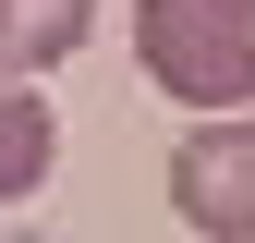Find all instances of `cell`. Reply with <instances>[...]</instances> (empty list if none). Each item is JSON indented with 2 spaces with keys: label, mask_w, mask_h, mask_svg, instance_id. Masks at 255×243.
I'll use <instances>...</instances> for the list:
<instances>
[{
  "label": "cell",
  "mask_w": 255,
  "mask_h": 243,
  "mask_svg": "<svg viewBox=\"0 0 255 243\" xmlns=\"http://www.w3.org/2000/svg\"><path fill=\"white\" fill-rule=\"evenodd\" d=\"M134 61L182 110H243L255 98V0H134Z\"/></svg>",
  "instance_id": "1"
},
{
  "label": "cell",
  "mask_w": 255,
  "mask_h": 243,
  "mask_svg": "<svg viewBox=\"0 0 255 243\" xmlns=\"http://www.w3.org/2000/svg\"><path fill=\"white\" fill-rule=\"evenodd\" d=\"M170 207L207 243H255V110H207V134H182Z\"/></svg>",
  "instance_id": "2"
},
{
  "label": "cell",
  "mask_w": 255,
  "mask_h": 243,
  "mask_svg": "<svg viewBox=\"0 0 255 243\" xmlns=\"http://www.w3.org/2000/svg\"><path fill=\"white\" fill-rule=\"evenodd\" d=\"M49 158H61V122H49V98H24V73H0V207L49 195Z\"/></svg>",
  "instance_id": "3"
},
{
  "label": "cell",
  "mask_w": 255,
  "mask_h": 243,
  "mask_svg": "<svg viewBox=\"0 0 255 243\" xmlns=\"http://www.w3.org/2000/svg\"><path fill=\"white\" fill-rule=\"evenodd\" d=\"M98 0H0V73H49V61L85 49Z\"/></svg>",
  "instance_id": "4"
}]
</instances>
